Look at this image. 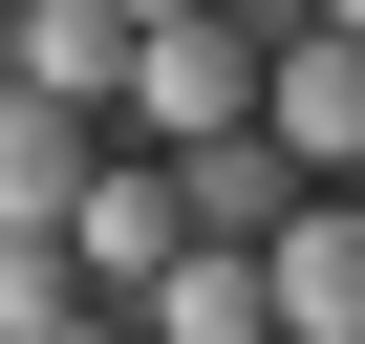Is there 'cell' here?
Segmentation results:
<instances>
[{
    "mask_svg": "<svg viewBox=\"0 0 365 344\" xmlns=\"http://www.w3.org/2000/svg\"><path fill=\"white\" fill-rule=\"evenodd\" d=\"M344 194H365V172H344Z\"/></svg>",
    "mask_w": 365,
    "mask_h": 344,
    "instance_id": "13",
    "label": "cell"
},
{
    "mask_svg": "<svg viewBox=\"0 0 365 344\" xmlns=\"http://www.w3.org/2000/svg\"><path fill=\"white\" fill-rule=\"evenodd\" d=\"M129 323H150V344H279V301H258V237H194V258H172Z\"/></svg>",
    "mask_w": 365,
    "mask_h": 344,
    "instance_id": "8",
    "label": "cell"
},
{
    "mask_svg": "<svg viewBox=\"0 0 365 344\" xmlns=\"http://www.w3.org/2000/svg\"><path fill=\"white\" fill-rule=\"evenodd\" d=\"M86 172H108V129H86V108L0 86V237H65V216H86Z\"/></svg>",
    "mask_w": 365,
    "mask_h": 344,
    "instance_id": "5",
    "label": "cell"
},
{
    "mask_svg": "<svg viewBox=\"0 0 365 344\" xmlns=\"http://www.w3.org/2000/svg\"><path fill=\"white\" fill-rule=\"evenodd\" d=\"M0 22H22V0H0Z\"/></svg>",
    "mask_w": 365,
    "mask_h": 344,
    "instance_id": "12",
    "label": "cell"
},
{
    "mask_svg": "<svg viewBox=\"0 0 365 344\" xmlns=\"http://www.w3.org/2000/svg\"><path fill=\"white\" fill-rule=\"evenodd\" d=\"M65 258H86V301H150L172 258H194V194H172V151H129V129H108V172H86Z\"/></svg>",
    "mask_w": 365,
    "mask_h": 344,
    "instance_id": "2",
    "label": "cell"
},
{
    "mask_svg": "<svg viewBox=\"0 0 365 344\" xmlns=\"http://www.w3.org/2000/svg\"><path fill=\"white\" fill-rule=\"evenodd\" d=\"M172 194H194V237H279V216L322 194V172H301L279 129H194V151H172Z\"/></svg>",
    "mask_w": 365,
    "mask_h": 344,
    "instance_id": "7",
    "label": "cell"
},
{
    "mask_svg": "<svg viewBox=\"0 0 365 344\" xmlns=\"http://www.w3.org/2000/svg\"><path fill=\"white\" fill-rule=\"evenodd\" d=\"M108 22H129V44H150V22H194V0H108Z\"/></svg>",
    "mask_w": 365,
    "mask_h": 344,
    "instance_id": "10",
    "label": "cell"
},
{
    "mask_svg": "<svg viewBox=\"0 0 365 344\" xmlns=\"http://www.w3.org/2000/svg\"><path fill=\"white\" fill-rule=\"evenodd\" d=\"M65 323H86V258L65 237H0V344H65Z\"/></svg>",
    "mask_w": 365,
    "mask_h": 344,
    "instance_id": "9",
    "label": "cell"
},
{
    "mask_svg": "<svg viewBox=\"0 0 365 344\" xmlns=\"http://www.w3.org/2000/svg\"><path fill=\"white\" fill-rule=\"evenodd\" d=\"M258 129L301 172H365V22H279L258 44Z\"/></svg>",
    "mask_w": 365,
    "mask_h": 344,
    "instance_id": "4",
    "label": "cell"
},
{
    "mask_svg": "<svg viewBox=\"0 0 365 344\" xmlns=\"http://www.w3.org/2000/svg\"><path fill=\"white\" fill-rule=\"evenodd\" d=\"M0 86H43V108H129V22H108V0H22V22H0Z\"/></svg>",
    "mask_w": 365,
    "mask_h": 344,
    "instance_id": "6",
    "label": "cell"
},
{
    "mask_svg": "<svg viewBox=\"0 0 365 344\" xmlns=\"http://www.w3.org/2000/svg\"><path fill=\"white\" fill-rule=\"evenodd\" d=\"M301 22H365V0H301Z\"/></svg>",
    "mask_w": 365,
    "mask_h": 344,
    "instance_id": "11",
    "label": "cell"
},
{
    "mask_svg": "<svg viewBox=\"0 0 365 344\" xmlns=\"http://www.w3.org/2000/svg\"><path fill=\"white\" fill-rule=\"evenodd\" d=\"M258 44H279L258 0H194V22H150V44H129V108H108V129H129V151H194V129H258Z\"/></svg>",
    "mask_w": 365,
    "mask_h": 344,
    "instance_id": "1",
    "label": "cell"
},
{
    "mask_svg": "<svg viewBox=\"0 0 365 344\" xmlns=\"http://www.w3.org/2000/svg\"><path fill=\"white\" fill-rule=\"evenodd\" d=\"M258 301H279V344H365V194H344V172L258 237Z\"/></svg>",
    "mask_w": 365,
    "mask_h": 344,
    "instance_id": "3",
    "label": "cell"
}]
</instances>
